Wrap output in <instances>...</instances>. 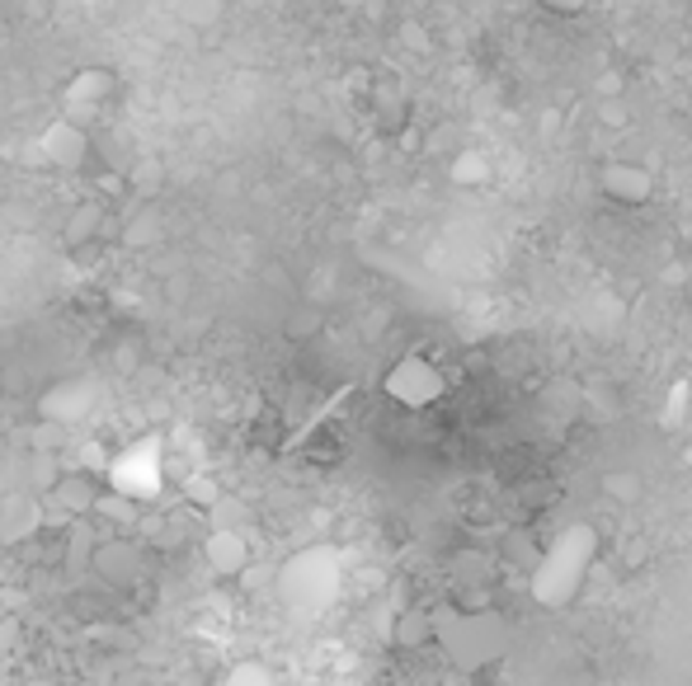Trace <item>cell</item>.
Returning <instances> with one entry per match:
<instances>
[{"label":"cell","mask_w":692,"mask_h":686,"mask_svg":"<svg viewBox=\"0 0 692 686\" xmlns=\"http://www.w3.org/2000/svg\"><path fill=\"white\" fill-rule=\"evenodd\" d=\"M514 639V625L490 602H443L433 607V645L457 673H480L500 663Z\"/></svg>","instance_id":"cell-1"},{"label":"cell","mask_w":692,"mask_h":686,"mask_svg":"<svg viewBox=\"0 0 692 686\" xmlns=\"http://www.w3.org/2000/svg\"><path fill=\"white\" fill-rule=\"evenodd\" d=\"M593 560H599V532L584 522L565 526L537 550V560L528 569V593L537 607H570L584 579L593 574Z\"/></svg>","instance_id":"cell-2"},{"label":"cell","mask_w":692,"mask_h":686,"mask_svg":"<svg viewBox=\"0 0 692 686\" xmlns=\"http://www.w3.org/2000/svg\"><path fill=\"white\" fill-rule=\"evenodd\" d=\"M381 395L391 399V405H401L410 414H424L433 409L438 399L448 395V371L433 363L429 353H405L395 357L387 367V377H381Z\"/></svg>","instance_id":"cell-3"},{"label":"cell","mask_w":692,"mask_h":686,"mask_svg":"<svg viewBox=\"0 0 692 686\" xmlns=\"http://www.w3.org/2000/svg\"><path fill=\"white\" fill-rule=\"evenodd\" d=\"M141 569H147V550H141L133 536H104V541H95V550H90V574L104 579L109 588H133V583L141 579Z\"/></svg>","instance_id":"cell-4"},{"label":"cell","mask_w":692,"mask_h":686,"mask_svg":"<svg viewBox=\"0 0 692 686\" xmlns=\"http://www.w3.org/2000/svg\"><path fill=\"white\" fill-rule=\"evenodd\" d=\"M48 504L52 508H62L71 512V518H85V512H95L99 508V498H104V484H99L90 470H80V466H66V470H56L48 490Z\"/></svg>","instance_id":"cell-5"},{"label":"cell","mask_w":692,"mask_h":686,"mask_svg":"<svg viewBox=\"0 0 692 686\" xmlns=\"http://www.w3.org/2000/svg\"><path fill=\"white\" fill-rule=\"evenodd\" d=\"M599 189L621 207H641V203L655 198V175H650L645 165H636V161H613V165H603Z\"/></svg>","instance_id":"cell-6"},{"label":"cell","mask_w":692,"mask_h":686,"mask_svg":"<svg viewBox=\"0 0 692 686\" xmlns=\"http://www.w3.org/2000/svg\"><path fill=\"white\" fill-rule=\"evenodd\" d=\"M42 161L56 165V169H80L85 165V155H90V137H85V127L76 118H62V123H52L48 132H42Z\"/></svg>","instance_id":"cell-7"},{"label":"cell","mask_w":692,"mask_h":686,"mask_svg":"<svg viewBox=\"0 0 692 686\" xmlns=\"http://www.w3.org/2000/svg\"><path fill=\"white\" fill-rule=\"evenodd\" d=\"M113 94H118V80H113L104 66H90V71H80V76L71 80L66 104H71V113H80V109L95 113V109H104Z\"/></svg>","instance_id":"cell-8"},{"label":"cell","mask_w":692,"mask_h":686,"mask_svg":"<svg viewBox=\"0 0 692 686\" xmlns=\"http://www.w3.org/2000/svg\"><path fill=\"white\" fill-rule=\"evenodd\" d=\"M104 231H109V207L95 198V203H80V207L66 217L62 240L80 250V245H95V240H104Z\"/></svg>","instance_id":"cell-9"},{"label":"cell","mask_w":692,"mask_h":686,"mask_svg":"<svg viewBox=\"0 0 692 686\" xmlns=\"http://www.w3.org/2000/svg\"><path fill=\"white\" fill-rule=\"evenodd\" d=\"M391 645H395V649H429V645H433V611H429V607H405V611H395Z\"/></svg>","instance_id":"cell-10"},{"label":"cell","mask_w":692,"mask_h":686,"mask_svg":"<svg viewBox=\"0 0 692 686\" xmlns=\"http://www.w3.org/2000/svg\"><path fill=\"white\" fill-rule=\"evenodd\" d=\"M250 560V546H246V536H236V532H217L207 541V564H212V574H222V579H231L240 574Z\"/></svg>","instance_id":"cell-11"},{"label":"cell","mask_w":692,"mask_h":686,"mask_svg":"<svg viewBox=\"0 0 692 686\" xmlns=\"http://www.w3.org/2000/svg\"><path fill=\"white\" fill-rule=\"evenodd\" d=\"M490 175V165H486V155H476V151H462L457 161H452V179L457 183H486Z\"/></svg>","instance_id":"cell-12"},{"label":"cell","mask_w":692,"mask_h":686,"mask_svg":"<svg viewBox=\"0 0 692 686\" xmlns=\"http://www.w3.org/2000/svg\"><path fill=\"white\" fill-rule=\"evenodd\" d=\"M161 226H155V212H141V217H133L123 226V240L127 245H147V236H155Z\"/></svg>","instance_id":"cell-13"},{"label":"cell","mask_w":692,"mask_h":686,"mask_svg":"<svg viewBox=\"0 0 692 686\" xmlns=\"http://www.w3.org/2000/svg\"><path fill=\"white\" fill-rule=\"evenodd\" d=\"M603 490L613 494L617 504H631V498L641 494V480H636V475H607V480H603Z\"/></svg>","instance_id":"cell-14"},{"label":"cell","mask_w":692,"mask_h":686,"mask_svg":"<svg viewBox=\"0 0 692 686\" xmlns=\"http://www.w3.org/2000/svg\"><path fill=\"white\" fill-rule=\"evenodd\" d=\"M537 5L551 10V14H584L589 0H537Z\"/></svg>","instance_id":"cell-15"}]
</instances>
